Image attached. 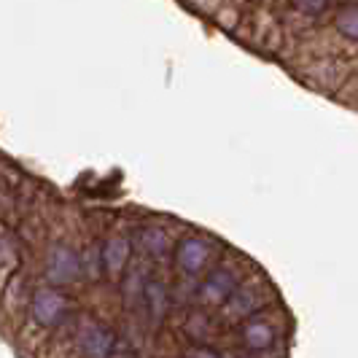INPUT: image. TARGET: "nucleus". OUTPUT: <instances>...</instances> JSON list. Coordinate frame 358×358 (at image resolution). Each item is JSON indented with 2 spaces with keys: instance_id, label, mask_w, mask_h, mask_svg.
I'll use <instances>...</instances> for the list:
<instances>
[{
  "instance_id": "10",
  "label": "nucleus",
  "mask_w": 358,
  "mask_h": 358,
  "mask_svg": "<svg viewBox=\"0 0 358 358\" xmlns=\"http://www.w3.org/2000/svg\"><path fill=\"white\" fill-rule=\"evenodd\" d=\"M141 243H143L145 253L154 256V259H162V256H167V253L173 251V240H170V234L164 232V229H157V227L143 229Z\"/></svg>"
},
{
  "instance_id": "8",
  "label": "nucleus",
  "mask_w": 358,
  "mask_h": 358,
  "mask_svg": "<svg viewBox=\"0 0 358 358\" xmlns=\"http://www.w3.org/2000/svg\"><path fill=\"white\" fill-rule=\"evenodd\" d=\"M256 310H259V286L251 280V283H240L237 291L227 299L224 315H227V318H234V321H240V318H251V315H256Z\"/></svg>"
},
{
  "instance_id": "4",
  "label": "nucleus",
  "mask_w": 358,
  "mask_h": 358,
  "mask_svg": "<svg viewBox=\"0 0 358 358\" xmlns=\"http://www.w3.org/2000/svg\"><path fill=\"white\" fill-rule=\"evenodd\" d=\"M81 253H76L71 245H54L46 256V278L52 286H71L81 278Z\"/></svg>"
},
{
  "instance_id": "6",
  "label": "nucleus",
  "mask_w": 358,
  "mask_h": 358,
  "mask_svg": "<svg viewBox=\"0 0 358 358\" xmlns=\"http://www.w3.org/2000/svg\"><path fill=\"white\" fill-rule=\"evenodd\" d=\"M275 340H278V329L264 315H251L240 326V342L251 353H267L269 348L275 345Z\"/></svg>"
},
{
  "instance_id": "3",
  "label": "nucleus",
  "mask_w": 358,
  "mask_h": 358,
  "mask_svg": "<svg viewBox=\"0 0 358 358\" xmlns=\"http://www.w3.org/2000/svg\"><path fill=\"white\" fill-rule=\"evenodd\" d=\"M237 286H240V278H237L234 267L218 264V267L210 269V272H208V278L199 283L197 296H199V302H202V305L224 307L227 305V299L237 291Z\"/></svg>"
},
{
  "instance_id": "11",
  "label": "nucleus",
  "mask_w": 358,
  "mask_h": 358,
  "mask_svg": "<svg viewBox=\"0 0 358 358\" xmlns=\"http://www.w3.org/2000/svg\"><path fill=\"white\" fill-rule=\"evenodd\" d=\"M334 27L342 38L348 41H358V3H348L342 6L334 17Z\"/></svg>"
},
{
  "instance_id": "7",
  "label": "nucleus",
  "mask_w": 358,
  "mask_h": 358,
  "mask_svg": "<svg viewBox=\"0 0 358 358\" xmlns=\"http://www.w3.org/2000/svg\"><path fill=\"white\" fill-rule=\"evenodd\" d=\"M100 253H103V269L110 278H119L129 264V259H132V245H129L124 234H113L103 243Z\"/></svg>"
},
{
  "instance_id": "9",
  "label": "nucleus",
  "mask_w": 358,
  "mask_h": 358,
  "mask_svg": "<svg viewBox=\"0 0 358 358\" xmlns=\"http://www.w3.org/2000/svg\"><path fill=\"white\" fill-rule=\"evenodd\" d=\"M143 296H145V307L151 313L154 321H162L164 313L170 310V291L162 280H148L145 278V286H143Z\"/></svg>"
},
{
  "instance_id": "1",
  "label": "nucleus",
  "mask_w": 358,
  "mask_h": 358,
  "mask_svg": "<svg viewBox=\"0 0 358 358\" xmlns=\"http://www.w3.org/2000/svg\"><path fill=\"white\" fill-rule=\"evenodd\" d=\"M71 313V299L57 286L38 288L30 299V315L41 329H54L68 318Z\"/></svg>"
},
{
  "instance_id": "12",
  "label": "nucleus",
  "mask_w": 358,
  "mask_h": 358,
  "mask_svg": "<svg viewBox=\"0 0 358 358\" xmlns=\"http://www.w3.org/2000/svg\"><path fill=\"white\" fill-rule=\"evenodd\" d=\"M291 6L307 17H321L323 11H329L331 0H291Z\"/></svg>"
},
{
  "instance_id": "13",
  "label": "nucleus",
  "mask_w": 358,
  "mask_h": 358,
  "mask_svg": "<svg viewBox=\"0 0 358 358\" xmlns=\"http://www.w3.org/2000/svg\"><path fill=\"white\" fill-rule=\"evenodd\" d=\"M189 358H221L218 353H213L210 348H194L192 353H189Z\"/></svg>"
},
{
  "instance_id": "5",
  "label": "nucleus",
  "mask_w": 358,
  "mask_h": 358,
  "mask_svg": "<svg viewBox=\"0 0 358 358\" xmlns=\"http://www.w3.org/2000/svg\"><path fill=\"white\" fill-rule=\"evenodd\" d=\"M78 348L84 358H110L116 350V337L103 323L87 321L78 329Z\"/></svg>"
},
{
  "instance_id": "2",
  "label": "nucleus",
  "mask_w": 358,
  "mask_h": 358,
  "mask_svg": "<svg viewBox=\"0 0 358 358\" xmlns=\"http://www.w3.org/2000/svg\"><path fill=\"white\" fill-rule=\"evenodd\" d=\"M173 259H176V267L186 278H194L202 269L210 267V262H213V243L199 237V234H186V237H180L178 245L173 248Z\"/></svg>"
}]
</instances>
